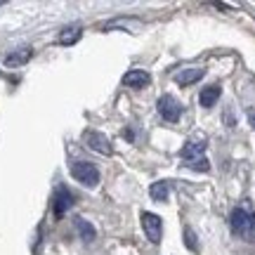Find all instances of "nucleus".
I'll return each instance as SVG.
<instances>
[{"label": "nucleus", "instance_id": "15", "mask_svg": "<svg viewBox=\"0 0 255 255\" xmlns=\"http://www.w3.org/2000/svg\"><path fill=\"white\" fill-rule=\"evenodd\" d=\"M187 165H189L191 170H196V173H208V170H210V161L206 158V156H201V158H194V161H189Z\"/></svg>", "mask_w": 255, "mask_h": 255}, {"label": "nucleus", "instance_id": "9", "mask_svg": "<svg viewBox=\"0 0 255 255\" xmlns=\"http://www.w3.org/2000/svg\"><path fill=\"white\" fill-rule=\"evenodd\" d=\"M33 57V50L31 47H21V50H17V52H9L7 57H5V66H24V64L28 62Z\"/></svg>", "mask_w": 255, "mask_h": 255}, {"label": "nucleus", "instance_id": "10", "mask_svg": "<svg viewBox=\"0 0 255 255\" xmlns=\"http://www.w3.org/2000/svg\"><path fill=\"white\" fill-rule=\"evenodd\" d=\"M220 92H222V88H220V85H208V88H203V90H201V95H199L201 107L210 109V107L220 100Z\"/></svg>", "mask_w": 255, "mask_h": 255}, {"label": "nucleus", "instance_id": "14", "mask_svg": "<svg viewBox=\"0 0 255 255\" xmlns=\"http://www.w3.org/2000/svg\"><path fill=\"white\" fill-rule=\"evenodd\" d=\"M149 194H151L154 201H165L168 199V182H154L151 189H149Z\"/></svg>", "mask_w": 255, "mask_h": 255}, {"label": "nucleus", "instance_id": "13", "mask_svg": "<svg viewBox=\"0 0 255 255\" xmlns=\"http://www.w3.org/2000/svg\"><path fill=\"white\" fill-rule=\"evenodd\" d=\"M76 229H78V234L83 237V241H95V227H92L90 222H85L83 218H76Z\"/></svg>", "mask_w": 255, "mask_h": 255}, {"label": "nucleus", "instance_id": "5", "mask_svg": "<svg viewBox=\"0 0 255 255\" xmlns=\"http://www.w3.org/2000/svg\"><path fill=\"white\" fill-rule=\"evenodd\" d=\"M73 206V196H71V191L66 189V187H57L55 189V196H52V213H55V218H64L66 215V210Z\"/></svg>", "mask_w": 255, "mask_h": 255}, {"label": "nucleus", "instance_id": "7", "mask_svg": "<svg viewBox=\"0 0 255 255\" xmlns=\"http://www.w3.org/2000/svg\"><path fill=\"white\" fill-rule=\"evenodd\" d=\"M203 151H206V139H203V137H194V139H189V142L182 146L180 156L189 163V161H194V158H201Z\"/></svg>", "mask_w": 255, "mask_h": 255}, {"label": "nucleus", "instance_id": "18", "mask_svg": "<svg viewBox=\"0 0 255 255\" xmlns=\"http://www.w3.org/2000/svg\"><path fill=\"white\" fill-rule=\"evenodd\" d=\"M2 5H5V0H0V7H2Z\"/></svg>", "mask_w": 255, "mask_h": 255}, {"label": "nucleus", "instance_id": "17", "mask_svg": "<svg viewBox=\"0 0 255 255\" xmlns=\"http://www.w3.org/2000/svg\"><path fill=\"white\" fill-rule=\"evenodd\" d=\"M248 119H251V123H253V128H255V111H248Z\"/></svg>", "mask_w": 255, "mask_h": 255}, {"label": "nucleus", "instance_id": "11", "mask_svg": "<svg viewBox=\"0 0 255 255\" xmlns=\"http://www.w3.org/2000/svg\"><path fill=\"white\" fill-rule=\"evenodd\" d=\"M203 73H206V69H184L182 73H177V76H175V81H177V85L187 88V85H191V83L201 81V78H203Z\"/></svg>", "mask_w": 255, "mask_h": 255}, {"label": "nucleus", "instance_id": "6", "mask_svg": "<svg viewBox=\"0 0 255 255\" xmlns=\"http://www.w3.org/2000/svg\"><path fill=\"white\" fill-rule=\"evenodd\" d=\"M83 139H85V144L90 146L92 151H97V154H104V156L114 154V146H111V142L107 139V135H102V132L88 130V132L83 135Z\"/></svg>", "mask_w": 255, "mask_h": 255}, {"label": "nucleus", "instance_id": "8", "mask_svg": "<svg viewBox=\"0 0 255 255\" xmlns=\"http://www.w3.org/2000/svg\"><path fill=\"white\" fill-rule=\"evenodd\" d=\"M151 83V76L146 71H139V69H132V71H128L126 76H123V85H128V88H144V85H149Z\"/></svg>", "mask_w": 255, "mask_h": 255}, {"label": "nucleus", "instance_id": "16", "mask_svg": "<svg viewBox=\"0 0 255 255\" xmlns=\"http://www.w3.org/2000/svg\"><path fill=\"white\" fill-rule=\"evenodd\" d=\"M184 244H187L189 251H196V234H194V229L191 227L184 229Z\"/></svg>", "mask_w": 255, "mask_h": 255}, {"label": "nucleus", "instance_id": "1", "mask_svg": "<svg viewBox=\"0 0 255 255\" xmlns=\"http://www.w3.org/2000/svg\"><path fill=\"white\" fill-rule=\"evenodd\" d=\"M229 227L237 237L253 241L255 239V213L251 208H234L229 215Z\"/></svg>", "mask_w": 255, "mask_h": 255}, {"label": "nucleus", "instance_id": "12", "mask_svg": "<svg viewBox=\"0 0 255 255\" xmlns=\"http://www.w3.org/2000/svg\"><path fill=\"white\" fill-rule=\"evenodd\" d=\"M81 36H83L81 26H66L62 33H59V43H62V45H76V43L81 40Z\"/></svg>", "mask_w": 255, "mask_h": 255}, {"label": "nucleus", "instance_id": "4", "mask_svg": "<svg viewBox=\"0 0 255 255\" xmlns=\"http://www.w3.org/2000/svg\"><path fill=\"white\" fill-rule=\"evenodd\" d=\"M158 114L163 116V121H180V114H182V104L175 100L173 95H163L161 100H158Z\"/></svg>", "mask_w": 255, "mask_h": 255}, {"label": "nucleus", "instance_id": "2", "mask_svg": "<svg viewBox=\"0 0 255 255\" xmlns=\"http://www.w3.org/2000/svg\"><path fill=\"white\" fill-rule=\"evenodd\" d=\"M71 175L76 182H81L83 187H97L100 184V170L95 163H88V161H76L71 165Z\"/></svg>", "mask_w": 255, "mask_h": 255}, {"label": "nucleus", "instance_id": "3", "mask_svg": "<svg viewBox=\"0 0 255 255\" xmlns=\"http://www.w3.org/2000/svg\"><path fill=\"white\" fill-rule=\"evenodd\" d=\"M142 229H144L146 239L151 241V244H161V237H163V222L158 215L154 213H142Z\"/></svg>", "mask_w": 255, "mask_h": 255}]
</instances>
